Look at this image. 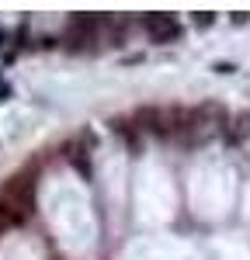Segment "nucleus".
Listing matches in <instances>:
<instances>
[{
    "label": "nucleus",
    "instance_id": "20e7f679",
    "mask_svg": "<svg viewBox=\"0 0 250 260\" xmlns=\"http://www.w3.org/2000/svg\"><path fill=\"white\" fill-rule=\"evenodd\" d=\"M195 28H212V24H215V14H212V11H202V14H195Z\"/></svg>",
    "mask_w": 250,
    "mask_h": 260
},
{
    "label": "nucleus",
    "instance_id": "7ed1b4c3",
    "mask_svg": "<svg viewBox=\"0 0 250 260\" xmlns=\"http://www.w3.org/2000/svg\"><path fill=\"white\" fill-rule=\"evenodd\" d=\"M223 136H226V139L233 142V146L247 139V136H250V111L236 115V118H233V125H226V128H223Z\"/></svg>",
    "mask_w": 250,
    "mask_h": 260
},
{
    "label": "nucleus",
    "instance_id": "f257e3e1",
    "mask_svg": "<svg viewBox=\"0 0 250 260\" xmlns=\"http://www.w3.org/2000/svg\"><path fill=\"white\" fill-rule=\"evenodd\" d=\"M0 205L11 212L14 225H21L28 219L32 208H35V170H21V174H14L7 180L0 187Z\"/></svg>",
    "mask_w": 250,
    "mask_h": 260
},
{
    "label": "nucleus",
    "instance_id": "423d86ee",
    "mask_svg": "<svg viewBox=\"0 0 250 260\" xmlns=\"http://www.w3.org/2000/svg\"><path fill=\"white\" fill-rule=\"evenodd\" d=\"M11 98V87H7V83H0V101H7Z\"/></svg>",
    "mask_w": 250,
    "mask_h": 260
},
{
    "label": "nucleus",
    "instance_id": "f03ea898",
    "mask_svg": "<svg viewBox=\"0 0 250 260\" xmlns=\"http://www.w3.org/2000/svg\"><path fill=\"white\" fill-rule=\"evenodd\" d=\"M139 24H143L146 35H149L153 42H160V45L181 39V21L174 18V14H160V11H153V14H143Z\"/></svg>",
    "mask_w": 250,
    "mask_h": 260
},
{
    "label": "nucleus",
    "instance_id": "39448f33",
    "mask_svg": "<svg viewBox=\"0 0 250 260\" xmlns=\"http://www.w3.org/2000/svg\"><path fill=\"white\" fill-rule=\"evenodd\" d=\"M212 70H215L219 77H229V73H236V66H233V62H215Z\"/></svg>",
    "mask_w": 250,
    "mask_h": 260
}]
</instances>
